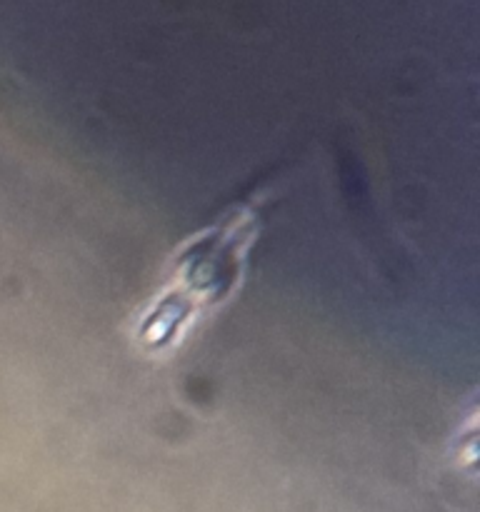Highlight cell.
<instances>
[{"instance_id": "cell-1", "label": "cell", "mask_w": 480, "mask_h": 512, "mask_svg": "<svg viewBox=\"0 0 480 512\" xmlns=\"http://www.w3.org/2000/svg\"><path fill=\"white\" fill-rule=\"evenodd\" d=\"M265 203L268 193L233 203L170 250L125 328L135 353L155 363L175 358L238 300L263 233Z\"/></svg>"}]
</instances>
